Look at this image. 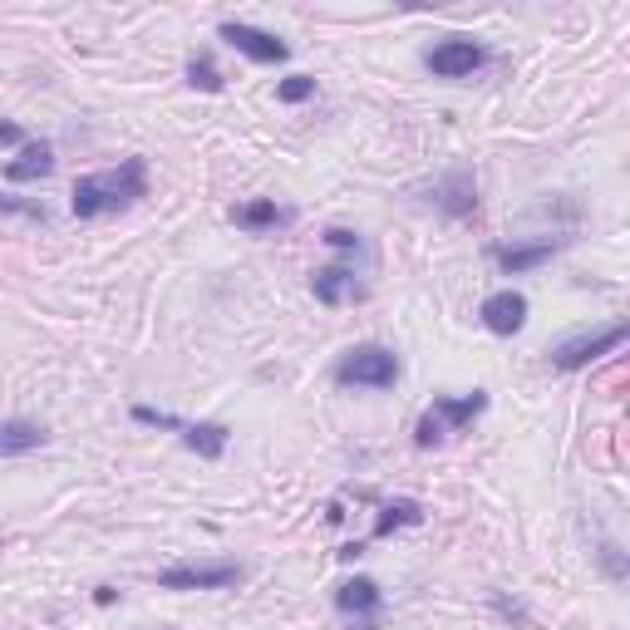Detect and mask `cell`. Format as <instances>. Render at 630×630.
Masks as SVG:
<instances>
[{"mask_svg": "<svg viewBox=\"0 0 630 630\" xmlns=\"http://www.w3.org/2000/svg\"><path fill=\"white\" fill-rule=\"evenodd\" d=\"M49 173H55V148H49V143H25V148H20V158H10V163H5L10 183H35V177H49Z\"/></svg>", "mask_w": 630, "mask_h": 630, "instance_id": "obj_16", "label": "cell"}, {"mask_svg": "<svg viewBox=\"0 0 630 630\" xmlns=\"http://www.w3.org/2000/svg\"><path fill=\"white\" fill-rule=\"evenodd\" d=\"M94 600H98V606H114L118 591H114V586H94Z\"/></svg>", "mask_w": 630, "mask_h": 630, "instance_id": "obj_26", "label": "cell"}, {"mask_svg": "<svg viewBox=\"0 0 630 630\" xmlns=\"http://www.w3.org/2000/svg\"><path fill=\"white\" fill-rule=\"evenodd\" d=\"M335 384H345V389H394L399 384V354L389 345H354L335 360Z\"/></svg>", "mask_w": 630, "mask_h": 630, "instance_id": "obj_2", "label": "cell"}, {"mask_svg": "<svg viewBox=\"0 0 630 630\" xmlns=\"http://www.w3.org/2000/svg\"><path fill=\"white\" fill-rule=\"evenodd\" d=\"M276 98H281V104H305V98H315V79L311 74H285L281 84H276Z\"/></svg>", "mask_w": 630, "mask_h": 630, "instance_id": "obj_20", "label": "cell"}, {"mask_svg": "<svg viewBox=\"0 0 630 630\" xmlns=\"http://www.w3.org/2000/svg\"><path fill=\"white\" fill-rule=\"evenodd\" d=\"M433 202L443 207L448 217H472L478 212V183H472V173H448V177H439L433 183Z\"/></svg>", "mask_w": 630, "mask_h": 630, "instance_id": "obj_10", "label": "cell"}, {"mask_svg": "<svg viewBox=\"0 0 630 630\" xmlns=\"http://www.w3.org/2000/svg\"><path fill=\"white\" fill-rule=\"evenodd\" d=\"M138 197H148V163L143 158H124L118 167L79 177L74 192H69V212L79 222H89V217H104V212H124Z\"/></svg>", "mask_w": 630, "mask_h": 630, "instance_id": "obj_1", "label": "cell"}, {"mask_svg": "<svg viewBox=\"0 0 630 630\" xmlns=\"http://www.w3.org/2000/svg\"><path fill=\"white\" fill-rule=\"evenodd\" d=\"M423 522V508L413 498H394V502H384L380 508V517H374V537H389V532H399V527H419Z\"/></svg>", "mask_w": 630, "mask_h": 630, "instance_id": "obj_17", "label": "cell"}, {"mask_svg": "<svg viewBox=\"0 0 630 630\" xmlns=\"http://www.w3.org/2000/svg\"><path fill=\"white\" fill-rule=\"evenodd\" d=\"M311 291L320 305H345V301H360L364 285L354 281L350 266H320V271L311 276Z\"/></svg>", "mask_w": 630, "mask_h": 630, "instance_id": "obj_11", "label": "cell"}, {"mask_svg": "<svg viewBox=\"0 0 630 630\" xmlns=\"http://www.w3.org/2000/svg\"><path fill=\"white\" fill-rule=\"evenodd\" d=\"M20 138H25V133H20L10 118H0V143H20Z\"/></svg>", "mask_w": 630, "mask_h": 630, "instance_id": "obj_25", "label": "cell"}, {"mask_svg": "<svg viewBox=\"0 0 630 630\" xmlns=\"http://www.w3.org/2000/svg\"><path fill=\"white\" fill-rule=\"evenodd\" d=\"M217 35H222L236 55L252 59V65H281V59L291 55V45H285L281 35H271V30H261V25H246V20H222Z\"/></svg>", "mask_w": 630, "mask_h": 630, "instance_id": "obj_5", "label": "cell"}, {"mask_svg": "<svg viewBox=\"0 0 630 630\" xmlns=\"http://www.w3.org/2000/svg\"><path fill=\"white\" fill-rule=\"evenodd\" d=\"M596 557H600V567H606V576H610V581H626V557H620L616 541H600Z\"/></svg>", "mask_w": 630, "mask_h": 630, "instance_id": "obj_23", "label": "cell"}, {"mask_svg": "<svg viewBox=\"0 0 630 630\" xmlns=\"http://www.w3.org/2000/svg\"><path fill=\"white\" fill-rule=\"evenodd\" d=\"M350 630H380V626H374V616H364V620H354Z\"/></svg>", "mask_w": 630, "mask_h": 630, "instance_id": "obj_27", "label": "cell"}, {"mask_svg": "<svg viewBox=\"0 0 630 630\" xmlns=\"http://www.w3.org/2000/svg\"><path fill=\"white\" fill-rule=\"evenodd\" d=\"M232 222L242 226V232H252V236H266V232H276V226L291 222V212L276 207V197H252V202L232 207Z\"/></svg>", "mask_w": 630, "mask_h": 630, "instance_id": "obj_12", "label": "cell"}, {"mask_svg": "<svg viewBox=\"0 0 630 630\" xmlns=\"http://www.w3.org/2000/svg\"><path fill=\"white\" fill-rule=\"evenodd\" d=\"M177 439H183L197 458H222L232 429H226V423H192V419H183V423H177Z\"/></svg>", "mask_w": 630, "mask_h": 630, "instance_id": "obj_15", "label": "cell"}, {"mask_svg": "<svg viewBox=\"0 0 630 630\" xmlns=\"http://www.w3.org/2000/svg\"><path fill=\"white\" fill-rule=\"evenodd\" d=\"M478 315H482V325H488L492 335H517L522 325H527V295L522 291H492L488 301L478 305Z\"/></svg>", "mask_w": 630, "mask_h": 630, "instance_id": "obj_8", "label": "cell"}, {"mask_svg": "<svg viewBox=\"0 0 630 630\" xmlns=\"http://www.w3.org/2000/svg\"><path fill=\"white\" fill-rule=\"evenodd\" d=\"M330 252H340V256H354L360 252V232H350V226H325V236H320Z\"/></svg>", "mask_w": 630, "mask_h": 630, "instance_id": "obj_21", "label": "cell"}, {"mask_svg": "<svg viewBox=\"0 0 630 630\" xmlns=\"http://www.w3.org/2000/svg\"><path fill=\"white\" fill-rule=\"evenodd\" d=\"M335 606H340L345 616L364 620V616H374V610L384 606V591H380V581H370V576H354V581H345V586L335 591Z\"/></svg>", "mask_w": 630, "mask_h": 630, "instance_id": "obj_14", "label": "cell"}, {"mask_svg": "<svg viewBox=\"0 0 630 630\" xmlns=\"http://www.w3.org/2000/svg\"><path fill=\"white\" fill-rule=\"evenodd\" d=\"M49 443V429L35 419H0V458H20Z\"/></svg>", "mask_w": 630, "mask_h": 630, "instance_id": "obj_13", "label": "cell"}, {"mask_svg": "<svg viewBox=\"0 0 630 630\" xmlns=\"http://www.w3.org/2000/svg\"><path fill=\"white\" fill-rule=\"evenodd\" d=\"M482 409H488V394H482V389H472V394H439L429 413L443 423V433H463L472 419H478Z\"/></svg>", "mask_w": 630, "mask_h": 630, "instance_id": "obj_9", "label": "cell"}, {"mask_svg": "<svg viewBox=\"0 0 630 630\" xmlns=\"http://www.w3.org/2000/svg\"><path fill=\"white\" fill-rule=\"evenodd\" d=\"M187 84L202 89V94H222L226 79H222V69L212 65V55H192L187 59Z\"/></svg>", "mask_w": 630, "mask_h": 630, "instance_id": "obj_18", "label": "cell"}, {"mask_svg": "<svg viewBox=\"0 0 630 630\" xmlns=\"http://www.w3.org/2000/svg\"><path fill=\"white\" fill-rule=\"evenodd\" d=\"M630 340V325L616 320V325H600V330H581V335H567L561 345H551V370H586L591 360L600 354L620 350Z\"/></svg>", "mask_w": 630, "mask_h": 630, "instance_id": "obj_3", "label": "cell"}, {"mask_svg": "<svg viewBox=\"0 0 630 630\" xmlns=\"http://www.w3.org/2000/svg\"><path fill=\"white\" fill-rule=\"evenodd\" d=\"M482 65H488V45L472 35H443L439 45L423 55V69H429L433 79H472Z\"/></svg>", "mask_w": 630, "mask_h": 630, "instance_id": "obj_4", "label": "cell"}, {"mask_svg": "<svg viewBox=\"0 0 630 630\" xmlns=\"http://www.w3.org/2000/svg\"><path fill=\"white\" fill-rule=\"evenodd\" d=\"M0 217H30V222L45 226V222H49V207H45V202H30V197L0 192Z\"/></svg>", "mask_w": 630, "mask_h": 630, "instance_id": "obj_19", "label": "cell"}, {"mask_svg": "<svg viewBox=\"0 0 630 630\" xmlns=\"http://www.w3.org/2000/svg\"><path fill=\"white\" fill-rule=\"evenodd\" d=\"M246 571L236 561H217V567H167L158 571V591H232Z\"/></svg>", "mask_w": 630, "mask_h": 630, "instance_id": "obj_6", "label": "cell"}, {"mask_svg": "<svg viewBox=\"0 0 630 630\" xmlns=\"http://www.w3.org/2000/svg\"><path fill=\"white\" fill-rule=\"evenodd\" d=\"M492 610H498L502 620H508V626H517V630H527V610L517 606V600H508L502 596V591H492Z\"/></svg>", "mask_w": 630, "mask_h": 630, "instance_id": "obj_24", "label": "cell"}, {"mask_svg": "<svg viewBox=\"0 0 630 630\" xmlns=\"http://www.w3.org/2000/svg\"><path fill=\"white\" fill-rule=\"evenodd\" d=\"M448 439V433H443V423L433 419V413H423L419 423H413V443H419V448H433V443H443Z\"/></svg>", "mask_w": 630, "mask_h": 630, "instance_id": "obj_22", "label": "cell"}, {"mask_svg": "<svg viewBox=\"0 0 630 630\" xmlns=\"http://www.w3.org/2000/svg\"><path fill=\"white\" fill-rule=\"evenodd\" d=\"M567 242H571V236H522V242L512 236V242L492 246V261H498L508 276H522V271H537V266H547Z\"/></svg>", "mask_w": 630, "mask_h": 630, "instance_id": "obj_7", "label": "cell"}]
</instances>
